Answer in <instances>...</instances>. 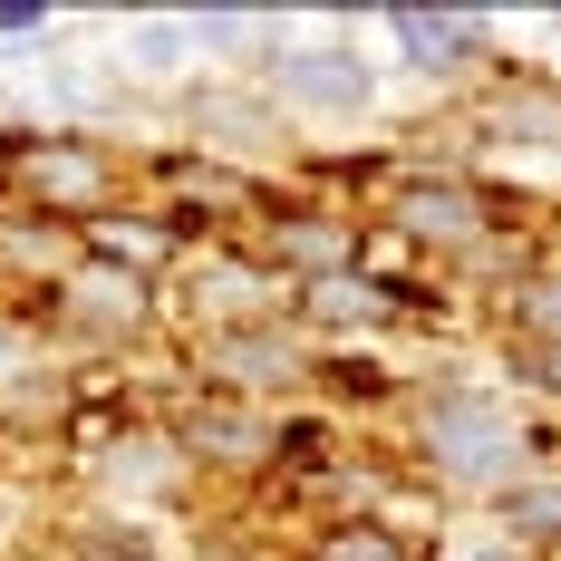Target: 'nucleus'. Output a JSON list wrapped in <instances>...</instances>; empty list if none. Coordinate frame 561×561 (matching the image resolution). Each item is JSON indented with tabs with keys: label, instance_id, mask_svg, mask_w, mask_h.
Masks as SVG:
<instances>
[{
	"label": "nucleus",
	"instance_id": "obj_1",
	"mask_svg": "<svg viewBox=\"0 0 561 561\" xmlns=\"http://www.w3.org/2000/svg\"><path fill=\"white\" fill-rule=\"evenodd\" d=\"M416 455L465 484V494H494V484H523V426H513V407L484 378H455V388H426L416 397Z\"/></svg>",
	"mask_w": 561,
	"mask_h": 561
},
{
	"label": "nucleus",
	"instance_id": "obj_20",
	"mask_svg": "<svg viewBox=\"0 0 561 561\" xmlns=\"http://www.w3.org/2000/svg\"><path fill=\"white\" fill-rule=\"evenodd\" d=\"M49 30H58L49 10H0V39H49Z\"/></svg>",
	"mask_w": 561,
	"mask_h": 561
},
{
	"label": "nucleus",
	"instance_id": "obj_11",
	"mask_svg": "<svg viewBox=\"0 0 561 561\" xmlns=\"http://www.w3.org/2000/svg\"><path fill=\"white\" fill-rule=\"evenodd\" d=\"M184 455H214V465H262V455H280V426L242 416V407H204V416L184 426Z\"/></svg>",
	"mask_w": 561,
	"mask_h": 561
},
{
	"label": "nucleus",
	"instance_id": "obj_18",
	"mask_svg": "<svg viewBox=\"0 0 561 561\" xmlns=\"http://www.w3.org/2000/svg\"><path fill=\"white\" fill-rule=\"evenodd\" d=\"M513 330L523 339H561V280H523V290H513Z\"/></svg>",
	"mask_w": 561,
	"mask_h": 561
},
{
	"label": "nucleus",
	"instance_id": "obj_14",
	"mask_svg": "<svg viewBox=\"0 0 561 561\" xmlns=\"http://www.w3.org/2000/svg\"><path fill=\"white\" fill-rule=\"evenodd\" d=\"M194 116H204V136H232V146H272V136H280V107H272V98H232V88L194 98Z\"/></svg>",
	"mask_w": 561,
	"mask_h": 561
},
{
	"label": "nucleus",
	"instance_id": "obj_8",
	"mask_svg": "<svg viewBox=\"0 0 561 561\" xmlns=\"http://www.w3.org/2000/svg\"><path fill=\"white\" fill-rule=\"evenodd\" d=\"M348 252H358V224H339V214H290V224H272V242H262V262H280L300 290H310V280H339Z\"/></svg>",
	"mask_w": 561,
	"mask_h": 561
},
{
	"label": "nucleus",
	"instance_id": "obj_12",
	"mask_svg": "<svg viewBox=\"0 0 561 561\" xmlns=\"http://www.w3.org/2000/svg\"><path fill=\"white\" fill-rule=\"evenodd\" d=\"M388 310H397V290H388V280H368V272H358V280L339 272V280H310V290H300V320H320V330H348V320L378 330Z\"/></svg>",
	"mask_w": 561,
	"mask_h": 561
},
{
	"label": "nucleus",
	"instance_id": "obj_7",
	"mask_svg": "<svg viewBox=\"0 0 561 561\" xmlns=\"http://www.w3.org/2000/svg\"><path fill=\"white\" fill-rule=\"evenodd\" d=\"M388 224L407 232V242H446V252H455V242L484 232V194H474L465 174H416V184L388 204Z\"/></svg>",
	"mask_w": 561,
	"mask_h": 561
},
{
	"label": "nucleus",
	"instance_id": "obj_17",
	"mask_svg": "<svg viewBox=\"0 0 561 561\" xmlns=\"http://www.w3.org/2000/svg\"><path fill=\"white\" fill-rule=\"evenodd\" d=\"M310 561H407V542H397L388 523H330L310 542Z\"/></svg>",
	"mask_w": 561,
	"mask_h": 561
},
{
	"label": "nucleus",
	"instance_id": "obj_21",
	"mask_svg": "<svg viewBox=\"0 0 561 561\" xmlns=\"http://www.w3.org/2000/svg\"><path fill=\"white\" fill-rule=\"evenodd\" d=\"M455 561H533V552H523L513 533H484V542H465V552H455Z\"/></svg>",
	"mask_w": 561,
	"mask_h": 561
},
{
	"label": "nucleus",
	"instance_id": "obj_4",
	"mask_svg": "<svg viewBox=\"0 0 561 561\" xmlns=\"http://www.w3.org/2000/svg\"><path fill=\"white\" fill-rule=\"evenodd\" d=\"M204 368L224 388H300L310 378V348L280 339V320H252V330H214L204 339Z\"/></svg>",
	"mask_w": 561,
	"mask_h": 561
},
{
	"label": "nucleus",
	"instance_id": "obj_3",
	"mask_svg": "<svg viewBox=\"0 0 561 561\" xmlns=\"http://www.w3.org/2000/svg\"><path fill=\"white\" fill-rule=\"evenodd\" d=\"M378 30H388V49L407 58L416 78H465V58L494 49V20H484V10H388Z\"/></svg>",
	"mask_w": 561,
	"mask_h": 561
},
{
	"label": "nucleus",
	"instance_id": "obj_10",
	"mask_svg": "<svg viewBox=\"0 0 561 561\" xmlns=\"http://www.w3.org/2000/svg\"><path fill=\"white\" fill-rule=\"evenodd\" d=\"M68 300H78V320H98V330H136L146 300H156V280L116 272V262H78V272H68Z\"/></svg>",
	"mask_w": 561,
	"mask_h": 561
},
{
	"label": "nucleus",
	"instance_id": "obj_22",
	"mask_svg": "<svg viewBox=\"0 0 561 561\" xmlns=\"http://www.w3.org/2000/svg\"><path fill=\"white\" fill-rule=\"evenodd\" d=\"M10 358H20V330H10V320H0V368H10Z\"/></svg>",
	"mask_w": 561,
	"mask_h": 561
},
{
	"label": "nucleus",
	"instance_id": "obj_6",
	"mask_svg": "<svg viewBox=\"0 0 561 561\" xmlns=\"http://www.w3.org/2000/svg\"><path fill=\"white\" fill-rule=\"evenodd\" d=\"M20 184H30L39 204H58V214H98L116 174H107V156H98L88 136H49V146L20 156Z\"/></svg>",
	"mask_w": 561,
	"mask_h": 561
},
{
	"label": "nucleus",
	"instance_id": "obj_13",
	"mask_svg": "<svg viewBox=\"0 0 561 561\" xmlns=\"http://www.w3.org/2000/svg\"><path fill=\"white\" fill-rule=\"evenodd\" d=\"M126 68L136 78H184L194 68V20H136L126 30Z\"/></svg>",
	"mask_w": 561,
	"mask_h": 561
},
{
	"label": "nucleus",
	"instance_id": "obj_19",
	"mask_svg": "<svg viewBox=\"0 0 561 561\" xmlns=\"http://www.w3.org/2000/svg\"><path fill=\"white\" fill-rule=\"evenodd\" d=\"M513 378H533V388H561V339H513Z\"/></svg>",
	"mask_w": 561,
	"mask_h": 561
},
{
	"label": "nucleus",
	"instance_id": "obj_2",
	"mask_svg": "<svg viewBox=\"0 0 561 561\" xmlns=\"http://www.w3.org/2000/svg\"><path fill=\"white\" fill-rule=\"evenodd\" d=\"M262 98H272L280 116L348 126V116L378 107V68L358 58V30H330V39H272V58H262Z\"/></svg>",
	"mask_w": 561,
	"mask_h": 561
},
{
	"label": "nucleus",
	"instance_id": "obj_16",
	"mask_svg": "<svg viewBox=\"0 0 561 561\" xmlns=\"http://www.w3.org/2000/svg\"><path fill=\"white\" fill-rule=\"evenodd\" d=\"M280 39V20H252V10H194V58H232V49H262Z\"/></svg>",
	"mask_w": 561,
	"mask_h": 561
},
{
	"label": "nucleus",
	"instance_id": "obj_15",
	"mask_svg": "<svg viewBox=\"0 0 561 561\" xmlns=\"http://www.w3.org/2000/svg\"><path fill=\"white\" fill-rule=\"evenodd\" d=\"M504 533L533 552V542H561V474H523L504 494Z\"/></svg>",
	"mask_w": 561,
	"mask_h": 561
},
{
	"label": "nucleus",
	"instance_id": "obj_9",
	"mask_svg": "<svg viewBox=\"0 0 561 561\" xmlns=\"http://www.w3.org/2000/svg\"><path fill=\"white\" fill-rule=\"evenodd\" d=\"M184 252V232L174 224H156V214H98L88 224V262H116V272H156V262H174Z\"/></svg>",
	"mask_w": 561,
	"mask_h": 561
},
{
	"label": "nucleus",
	"instance_id": "obj_5",
	"mask_svg": "<svg viewBox=\"0 0 561 561\" xmlns=\"http://www.w3.org/2000/svg\"><path fill=\"white\" fill-rule=\"evenodd\" d=\"M184 290H194V310H204L214 330H252V320H272V310H280L272 262H232V252L184 262Z\"/></svg>",
	"mask_w": 561,
	"mask_h": 561
}]
</instances>
